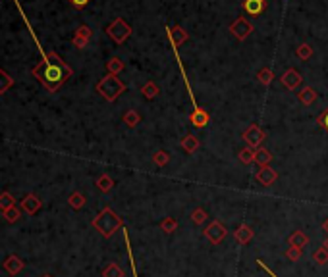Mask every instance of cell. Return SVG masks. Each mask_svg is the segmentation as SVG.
<instances>
[{
	"mask_svg": "<svg viewBox=\"0 0 328 277\" xmlns=\"http://www.w3.org/2000/svg\"><path fill=\"white\" fill-rule=\"evenodd\" d=\"M39 208H41V200H37L33 194L25 196V200H23V210H25L27 214H35Z\"/></svg>",
	"mask_w": 328,
	"mask_h": 277,
	"instance_id": "8992f818",
	"label": "cell"
},
{
	"mask_svg": "<svg viewBox=\"0 0 328 277\" xmlns=\"http://www.w3.org/2000/svg\"><path fill=\"white\" fill-rule=\"evenodd\" d=\"M43 277H50V276H43Z\"/></svg>",
	"mask_w": 328,
	"mask_h": 277,
	"instance_id": "4dcf8cb0",
	"label": "cell"
},
{
	"mask_svg": "<svg viewBox=\"0 0 328 277\" xmlns=\"http://www.w3.org/2000/svg\"><path fill=\"white\" fill-rule=\"evenodd\" d=\"M68 73L70 72H68L64 66H52V64H46L45 73H37V75H41V81L45 83L46 87L50 89V91H54L60 83H64V79H66Z\"/></svg>",
	"mask_w": 328,
	"mask_h": 277,
	"instance_id": "6da1fadb",
	"label": "cell"
},
{
	"mask_svg": "<svg viewBox=\"0 0 328 277\" xmlns=\"http://www.w3.org/2000/svg\"><path fill=\"white\" fill-rule=\"evenodd\" d=\"M120 223H122V221L114 216V212H112L110 208H105V210L101 212V216L93 221V225L105 235V237H110V235L114 233V229L120 227Z\"/></svg>",
	"mask_w": 328,
	"mask_h": 277,
	"instance_id": "7a4b0ae2",
	"label": "cell"
},
{
	"mask_svg": "<svg viewBox=\"0 0 328 277\" xmlns=\"http://www.w3.org/2000/svg\"><path fill=\"white\" fill-rule=\"evenodd\" d=\"M124 237H126V243H128V254H130V262H132V270H134V277H137V270H135L134 256H132V248H130V241H128V231L124 229Z\"/></svg>",
	"mask_w": 328,
	"mask_h": 277,
	"instance_id": "7402d4cb",
	"label": "cell"
},
{
	"mask_svg": "<svg viewBox=\"0 0 328 277\" xmlns=\"http://www.w3.org/2000/svg\"><path fill=\"white\" fill-rule=\"evenodd\" d=\"M313 260L317 264H327L328 262V250L325 247H321L317 252H315V256H313Z\"/></svg>",
	"mask_w": 328,
	"mask_h": 277,
	"instance_id": "7c38bea8",
	"label": "cell"
},
{
	"mask_svg": "<svg viewBox=\"0 0 328 277\" xmlns=\"http://www.w3.org/2000/svg\"><path fill=\"white\" fill-rule=\"evenodd\" d=\"M4 268L8 270V274L15 276V274H19V272H21L23 264L19 262V258H15V256H10V258H8L6 262H4Z\"/></svg>",
	"mask_w": 328,
	"mask_h": 277,
	"instance_id": "5b68a950",
	"label": "cell"
},
{
	"mask_svg": "<svg viewBox=\"0 0 328 277\" xmlns=\"http://www.w3.org/2000/svg\"><path fill=\"white\" fill-rule=\"evenodd\" d=\"M323 247H325V248H327V250H328V239H327V241H325V245H323Z\"/></svg>",
	"mask_w": 328,
	"mask_h": 277,
	"instance_id": "f1b7e54d",
	"label": "cell"
},
{
	"mask_svg": "<svg viewBox=\"0 0 328 277\" xmlns=\"http://www.w3.org/2000/svg\"><path fill=\"white\" fill-rule=\"evenodd\" d=\"M255 160L259 162L261 166H263V164H269V162H270V154L267 152V150H259V152H257V156H255Z\"/></svg>",
	"mask_w": 328,
	"mask_h": 277,
	"instance_id": "e0dca14e",
	"label": "cell"
},
{
	"mask_svg": "<svg viewBox=\"0 0 328 277\" xmlns=\"http://www.w3.org/2000/svg\"><path fill=\"white\" fill-rule=\"evenodd\" d=\"M301 98H303V102H313L315 92L311 91V89H305V91H303V94H301Z\"/></svg>",
	"mask_w": 328,
	"mask_h": 277,
	"instance_id": "cb8c5ba5",
	"label": "cell"
},
{
	"mask_svg": "<svg viewBox=\"0 0 328 277\" xmlns=\"http://www.w3.org/2000/svg\"><path fill=\"white\" fill-rule=\"evenodd\" d=\"M4 214H6V219H8V221H15V219H19V210H17V208H10V210H6V212H4Z\"/></svg>",
	"mask_w": 328,
	"mask_h": 277,
	"instance_id": "ffe728a7",
	"label": "cell"
},
{
	"mask_svg": "<svg viewBox=\"0 0 328 277\" xmlns=\"http://www.w3.org/2000/svg\"><path fill=\"white\" fill-rule=\"evenodd\" d=\"M181 146H183V148H187V150L191 152L195 146H197V141H195L193 137H187V139H183V141H181Z\"/></svg>",
	"mask_w": 328,
	"mask_h": 277,
	"instance_id": "44dd1931",
	"label": "cell"
},
{
	"mask_svg": "<svg viewBox=\"0 0 328 277\" xmlns=\"http://www.w3.org/2000/svg\"><path fill=\"white\" fill-rule=\"evenodd\" d=\"M325 229H327V231H328V221H327V223H325Z\"/></svg>",
	"mask_w": 328,
	"mask_h": 277,
	"instance_id": "f546056e",
	"label": "cell"
},
{
	"mask_svg": "<svg viewBox=\"0 0 328 277\" xmlns=\"http://www.w3.org/2000/svg\"><path fill=\"white\" fill-rule=\"evenodd\" d=\"M245 139L249 141V145L257 146V145H259V143H261V139H263V135L259 133V129H257V127H251V131H249V133H245Z\"/></svg>",
	"mask_w": 328,
	"mask_h": 277,
	"instance_id": "8fae6325",
	"label": "cell"
},
{
	"mask_svg": "<svg viewBox=\"0 0 328 277\" xmlns=\"http://www.w3.org/2000/svg\"><path fill=\"white\" fill-rule=\"evenodd\" d=\"M319 123H321L325 129H328V114H325V116L321 117V119H319Z\"/></svg>",
	"mask_w": 328,
	"mask_h": 277,
	"instance_id": "4316f807",
	"label": "cell"
},
{
	"mask_svg": "<svg viewBox=\"0 0 328 277\" xmlns=\"http://www.w3.org/2000/svg\"><path fill=\"white\" fill-rule=\"evenodd\" d=\"M257 264H259V266H261V268H263V270H265V272H269V274H270V276H272V277H278V276H276V274H274V272H270L269 268H267V266H265V262H263V260H257Z\"/></svg>",
	"mask_w": 328,
	"mask_h": 277,
	"instance_id": "484cf974",
	"label": "cell"
},
{
	"mask_svg": "<svg viewBox=\"0 0 328 277\" xmlns=\"http://www.w3.org/2000/svg\"><path fill=\"white\" fill-rule=\"evenodd\" d=\"M226 227H224L220 221H212L209 227L205 229V235H207V239H209L212 245H218V243H222V239L226 237Z\"/></svg>",
	"mask_w": 328,
	"mask_h": 277,
	"instance_id": "3957f363",
	"label": "cell"
},
{
	"mask_svg": "<svg viewBox=\"0 0 328 277\" xmlns=\"http://www.w3.org/2000/svg\"><path fill=\"white\" fill-rule=\"evenodd\" d=\"M257 179H259L263 185H267V187H269L270 183L276 179V172H272L270 168H261V172L257 174Z\"/></svg>",
	"mask_w": 328,
	"mask_h": 277,
	"instance_id": "277c9868",
	"label": "cell"
},
{
	"mask_svg": "<svg viewBox=\"0 0 328 277\" xmlns=\"http://www.w3.org/2000/svg\"><path fill=\"white\" fill-rule=\"evenodd\" d=\"M205 219H207V214H205L203 210H195L193 212V221L195 223H203Z\"/></svg>",
	"mask_w": 328,
	"mask_h": 277,
	"instance_id": "603a6c76",
	"label": "cell"
},
{
	"mask_svg": "<svg viewBox=\"0 0 328 277\" xmlns=\"http://www.w3.org/2000/svg\"><path fill=\"white\" fill-rule=\"evenodd\" d=\"M286 256L292 260V262H298L299 260V256H301V248H296V247H292L288 252H286Z\"/></svg>",
	"mask_w": 328,
	"mask_h": 277,
	"instance_id": "ac0fdd59",
	"label": "cell"
},
{
	"mask_svg": "<svg viewBox=\"0 0 328 277\" xmlns=\"http://www.w3.org/2000/svg\"><path fill=\"white\" fill-rule=\"evenodd\" d=\"M253 237V231L247 227V225H241L238 231H236V239H238L241 245H247V241Z\"/></svg>",
	"mask_w": 328,
	"mask_h": 277,
	"instance_id": "9c48e42d",
	"label": "cell"
},
{
	"mask_svg": "<svg viewBox=\"0 0 328 277\" xmlns=\"http://www.w3.org/2000/svg\"><path fill=\"white\" fill-rule=\"evenodd\" d=\"M10 208H14V202H12V196H10L8 192H4V194H2V210L6 212V210H10Z\"/></svg>",
	"mask_w": 328,
	"mask_h": 277,
	"instance_id": "d6986e66",
	"label": "cell"
},
{
	"mask_svg": "<svg viewBox=\"0 0 328 277\" xmlns=\"http://www.w3.org/2000/svg\"><path fill=\"white\" fill-rule=\"evenodd\" d=\"M105 277H122V270H120L116 264H110L105 270Z\"/></svg>",
	"mask_w": 328,
	"mask_h": 277,
	"instance_id": "5bb4252c",
	"label": "cell"
},
{
	"mask_svg": "<svg viewBox=\"0 0 328 277\" xmlns=\"http://www.w3.org/2000/svg\"><path fill=\"white\" fill-rule=\"evenodd\" d=\"M263 8H265V2H263V0H247V2H245V10L251 12L253 15L259 14Z\"/></svg>",
	"mask_w": 328,
	"mask_h": 277,
	"instance_id": "30bf717a",
	"label": "cell"
},
{
	"mask_svg": "<svg viewBox=\"0 0 328 277\" xmlns=\"http://www.w3.org/2000/svg\"><path fill=\"white\" fill-rule=\"evenodd\" d=\"M97 185H99V189L103 190V192H106V190L112 189V179H110V177H106V175H103V177L97 181Z\"/></svg>",
	"mask_w": 328,
	"mask_h": 277,
	"instance_id": "4fadbf2b",
	"label": "cell"
},
{
	"mask_svg": "<svg viewBox=\"0 0 328 277\" xmlns=\"http://www.w3.org/2000/svg\"><path fill=\"white\" fill-rule=\"evenodd\" d=\"M157 162L163 166L164 162H166V156H164V152H159V156H157Z\"/></svg>",
	"mask_w": 328,
	"mask_h": 277,
	"instance_id": "83f0119b",
	"label": "cell"
},
{
	"mask_svg": "<svg viewBox=\"0 0 328 277\" xmlns=\"http://www.w3.org/2000/svg\"><path fill=\"white\" fill-rule=\"evenodd\" d=\"M176 227H178V221L176 219H164L163 221V229L166 233H172Z\"/></svg>",
	"mask_w": 328,
	"mask_h": 277,
	"instance_id": "2e32d148",
	"label": "cell"
},
{
	"mask_svg": "<svg viewBox=\"0 0 328 277\" xmlns=\"http://www.w3.org/2000/svg\"><path fill=\"white\" fill-rule=\"evenodd\" d=\"M241 160H243V162H247V164H249V162H253V156H251V150H243V152H241Z\"/></svg>",
	"mask_w": 328,
	"mask_h": 277,
	"instance_id": "d4e9b609",
	"label": "cell"
},
{
	"mask_svg": "<svg viewBox=\"0 0 328 277\" xmlns=\"http://www.w3.org/2000/svg\"><path fill=\"white\" fill-rule=\"evenodd\" d=\"M282 81H284V85H286L288 89H294V87H298L299 83H301V77H299L298 72H288L282 77Z\"/></svg>",
	"mask_w": 328,
	"mask_h": 277,
	"instance_id": "52a82bcc",
	"label": "cell"
},
{
	"mask_svg": "<svg viewBox=\"0 0 328 277\" xmlns=\"http://www.w3.org/2000/svg\"><path fill=\"white\" fill-rule=\"evenodd\" d=\"M307 243H309V239L301 233V231H296V233L290 237V245H292V247H296V248H303Z\"/></svg>",
	"mask_w": 328,
	"mask_h": 277,
	"instance_id": "ba28073f",
	"label": "cell"
},
{
	"mask_svg": "<svg viewBox=\"0 0 328 277\" xmlns=\"http://www.w3.org/2000/svg\"><path fill=\"white\" fill-rule=\"evenodd\" d=\"M70 204H72V208H83V206H85L83 194H72V196H70Z\"/></svg>",
	"mask_w": 328,
	"mask_h": 277,
	"instance_id": "9a60e30c",
	"label": "cell"
}]
</instances>
